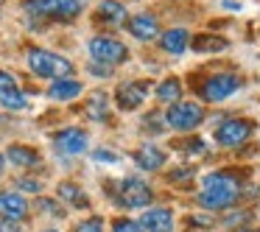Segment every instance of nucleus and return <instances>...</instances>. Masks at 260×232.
Returning a JSON list of instances; mask_svg holds the SVG:
<instances>
[{"label": "nucleus", "mask_w": 260, "mask_h": 232, "mask_svg": "<svg viewBox=\"0 0 260 232\" xmlns=\"http://www.w3.org/2000/svg\"><path fill=\"white\" fill-rule=\"evenodd\" d=\"M238 179L230 174H210L204 179V187L199 193V202L207 210H224L238 198Z\"/></svg>", "instance_id": "f257e3e1"}, {"label": "nucleus", "mask_w": 260, "mask_h": 232, "mask_svg": "<svg viewBox=\"0 0 260 232\" xmlns=\"http://www.w3.org/2000/svg\"><path fill=\"white\" fill-rule=\"evenodd\" d=\"M28 68L34 70L37 76L53 79V81L73 76V62H70V59L59 56V53H51V51H40V48L28 51Z\"/></svg>", "instance_id": "f03ea898"}, {"label": "nucleus", "mask_w": 260, "mask_h": 232, "mask_svg": "<svg viewBox=\"0 0 260 232\" xmlns=\"http://www.w3.org/2000/svg\"><path fill=\"white\" fill-rule=\"evenodd\" d=\"M202 120H204V109L199 107V104H193V101L171 104L168 115H165V123H168L171 129H176V131H190V129H196Z\"/></svg>", "instance_id": "7ed1b4c3"}, {"label": "nucleus", "mask_w": 260, "mask_h": 232, "mask_svg": "<svg viewBox=\"0 0 260 232\" xmlns=\"http://www.w3.org/2000/svg\"><path fill=\"white\" fill-rule=\"evenodd\" d=\"M25 9H28V14H37V17L68 20V17H76V14H79L81 0H28Z\"/></svg>", "instance_id": "20e7f679"}, {"label": "nucleus", "mask_w": 260, "mask_h": 232, "mask_svg": "<svg viewBox=\"0 0 260 232\" xmlns=\"http://www.w3.org/2000/svg\"><path fill=\"white\" fill-rule=\"evenodd\" d=\"M241 87V79L235 73H215L207 76V81L202 84V98L210 104H221Z\"/></svg>", "instance_id": "39448f33"}, {"label": "nucleus", "mask_w": 260, "mask_h": 232, "mask_svg": "<svg viewBox=\"0 0 260 232\" xmlns=\"http://www.w3.org/2000/svg\"><path fill=\"white\" fill-rule=\"evenodd\" d=\"M252 131H254V123H252V120L226 118L224 123L215 129V140H218L221 146L232 148V146H241V143H246L249 137H252Z\"/></svg>", "instance_id": "423d86ee"}, {"label": "nucleus", "mask_w": 260, "mask_h": 232, "mask_svg": "<svg viewBox=\"0 0 260 232\" xmlns=\"http://www.w3.org/2000/svg\"><path fill=\"white\" fill-rule=\"evenodd\" d=\"M90 53L95 62L101 64H118L126 59V45L118 40H112V37H95V40H90Z\"/></svg>", "instance_id": "0eeeda50"}, {"label": "nucleus", "mask_w": 260, "mask_h": 232, "mask_svg": "<svg viewBox=\"0 0 260 232\" xmlns=\"http://www.w3.org/2000/svg\"><path fill=\"white\" fill-rule=\"evenodd\" d=\"M118 202L123 204V207H146V204L151 202V187L143 179H137V176H129V179H123L118 187Z\"/></svg>", "instance_id": "6e6552de"}, {"label": "nucleus", "mask_w": 260, "mask_h": 232, "mask_svg": "<svg viewBox=\"0 0 260 232\" xmlns=\"http://www.w3.org/2000/svg\"><path fill=\"white\" fill-rule=\"evenodd\" d=\"M140 226L146 232H174V215H171V210H165V207L146 210L143 218H140Z\"/></svg>", "instance_id": "1a4fd4ad"}, {"label": "nucleus", "mask_w": 260, "mask_h": 232, "mask_svg": "<svg viewBox=\"0 0 260 232\" xmlns=\"http://www.w3.org/2000/svg\"><path fill=\"white\" fill-rule=\"evenodd\" d=\"M0 215L3 218H12V221H20L28 215V204L20 193L14 190H0Z\"/></svg>", "instance_id": "9d476101"}, {"label": "nucleus", "mask_w": 260, "mask_h": 232, "mask_svg": "<svg viewBox=\"0 0 260 232\" xmlns=\"http://www.w3.org/2000/svg\"><path fill=\"white\" fill-rule=\"evenodd\" d=\"M56 148L62 154H81L87 151V135L81 129H62L56 137H53Z\"/></svg>", "instance_id": "9b49d317"}, {"label": "nucleus", "mask_w": 260, "mask_h": 232, "mask_svg": "<svg viewBox=\"0 0 260 232\" xmlns=\"http://www.w3.org/2000/svg\"><path fill=\"white\" fill-rule=\"evenodd\" d=\"M129 31H132V37H137V40L151 42V40H157L159 25H157V20H154L151 14H137V17L129 20Z\"/></svg>", "instance_id": "f8f14e48"}, {"label": "nucleus", "mask_w": 260, "mask_h": 232, "mask_svg": "<svg viewBox=\"0 0 260 232\" xmlns=\"http://www.w3.org/2000/svg\"><path fill=\"white\" fill-rule=\"evenodd\" d=\"M146 84H123L118 87V107L120 109H137L143 101H146Z\"/></svg>", "instance_id": "ddd939ff"}, {"label": "nucleus", "mask_w": 260, "mask_h": 232, "mask_svg": "<svg viewBox=\"0 0 260 232\" xmlns=\"http://www.w3.org/2000/svg\"><path fill=\"white\" fill-rule=\"evenodd\" d=\"M135 162H137V168H143V171H157L159 165L165 162V154L159 151L154 143H146V146H140L135 151Z\"/></svg>", "instance_id": "4468645a"}, {"label": "nucleus", "mask_w": 260, "mask_h": 232, "mask_svg": "<svg viewBox=\"0 0 260 232\" xmlns=\"http://www.w3.org/2000/svg\"><path fill=\"white\" fill-rule=\"evenodd\" d=\"M162 51L165 53H174V56H179V53H185V48L190 45V37H187L185 28H171L162 34Z\"/></svg>", "instance_id": "2eb2a0df"}, {"label": "nucleus", "mask_w": 260, "mask_h": 232, "mask_svg": "<svg viewBox=\"0 0 260 232\" xmlns=\"http://www.w3.org/2000/svg\"><path fill=\"white\" fill-rule=\"evenodd\" d=\"M48 95L53 98V101H73L76 95H81V84L73 79H59L51 84V90H48Z\"/></svg>", "instance_id": "dca6fc26"}, {"label": "nucleus", "mask_w": 260, "mask_h": 232, "mask_svg": "<svg viewBox=\"0 0 260 232\" xmlns=\"http://www.w3.org/2000/svg\"><path fill=\"white\" fill-rule=\"evenodd\" d=\"M6 157L12 159V165H20V168H37L40 165V154L25 146H12L6 151Z\"/></svg>", "instance_id": "f3484780"}, {"label": "nucleus", "mask_w": 260, "mask_h": 232, "mask_svg": "<svg viewBox=\"0 0 260 232\" xmlns=\"http://www.w3.org/2000/svg\"><path fill=\"white\" fill-rule=\"evenodd\" d=\"M196 53H215V51H224L226 48V40L224 37H215V34H202L190 42Z\"/></svg>", "instance_id": "a211bd4d"}, {"label": "nucleus", "mask_w": 260, "mask_h": 232, "mask_svg": "<svg viewBox=\"0 0 260 232\" xmlns=\"http://www.w3.org/2000/svg\"><path fill=\"white\" fill-rule=\"evenodd\" d=\"M157 98L162 104H176L182 98V84H179V79H165L162 84L157 87Z\"/></svg>", "instance_id": "6ab92c4d"}, {"label": "nucleus", "mask_w": 260, "mask_h": 232, "mask_svg": "<svg viewBox=\"0 0 260 232\" xmlns=\"http://www.w3.org/2000/svg\"><path fill=\"white\" fill-rule=\"evenodd\" d=\"M84 112H87V118H90V120H107V112H109L107 95H104V92H95V95L87 101Z\"/></svg>", "instance_id": "aec40b11"}, {"label": "nucleus", "mask_w": 260, "mask_h": 232, "mask_svg": "<svg viewBox=\"0 0 260 232\" xmlns=\"http://www.w3.org/2000/svg\"><path fill=\"white\" fill-rule=\"evenodd\" d=\"M59 196H62L64 202L76 204V207H87V204H90V198H87L84 193H81V187L73 185V182H62V185H59Z\"/></svg>", "instance_id": "412c9836"}, {"label": "nucleus", "mask_w": 260, "mask_h": 232, "mask_svg": "<svg viewBox=\"0 0 260 232\" xmlns=\"http://www.w3.org/2000/svg\"><path fill=\"white\" fill-rule=\"evenodd\" d=\"M101 17L109 20V23H123V20H126V9L120 6V3H115V0H104V3H101Z\"/></svg>", "instance_id": "4be33fe9"}, {"label": "nucleus", "mask_w": 260, "mask_h": 232, "mask_svg": "<svg viewBox=\"0 0 260 232\" xmlns=\"http://www.w3.org/2000/svg\"><path fill=\"white\" fill-rule=\"evenodd\" d=\"M0 104L6 109H25L28 107V98L23 95V92L14 87V90H6V92H0Z\"/></svg>", "instance_id": "5701e85b"}, {"label": "nucleus", "mask_w": 260, "mask_h": 232, "mask_svg": "<svg viewBox=\"0 0 260 232\" xmlns=\"http://www.w3.org/2000/svg\"><path fill=\"white\" fill-rule=\"evenodd\" d=\"M112 232H143V226L137 221H129V218H118L112 224Z\"/></svg>", "instance_id": "b1692460"}, {"label": "nucleus", "mask_w": 260, "mask_h": 232, "mask_svg": "<svg viewBox=\"0 0 260 232\" xmlns=\"http://www.w3.org/2000/svg\"><path fill=\"white\" fill-rule=\"evenodd\" d=\"M76 232H104V221L101 218H84L76 226Z\"/></svg>", "instance_id": "393cba45"}, {"label": "nucleus", "mask_w": 260, "mask_h": 232, "mask_svg": "<svg viewBox=\"0 0 260 232\" xmlns=\"http://www.w3.org/2000/svg\"><path fill=\"white\" fill-rule=\"evenodd\" d=\"M17 187H20V190H25V193H40L42 190V185L37 179H17Z\"/></svg>", "instance_id": "a878e982"}, {"label": "nucleus", "mask_w": 260, "mask_h": 232, "mask_svg": "<svg viewBox=\"0 0 260 232\" xmlns=\"http://www.w3.org/2000/svg\"><path fill=\"white\" fill-rule=\"evenodd\" d=\"M14 76L6 73V70H0V92H6V90H14Z\"/></svg>", "instance_id": "bb28decb"}, {"label": "nucleus", "mask_w": 260, "mask_h": 232, "mask_svg": "<svg viewBox=\"0 0 260 232\" xmlns=\"http://www.w3.org/2000/svg\"><path fill=\"white\" fill-rule=\"evenodd\" d=\"M92 159H95V162H118V154H112V151H104V148H98V151L92 154Z\"/></svg>", "instance_id": "cd10ccee"}, {"label": "nucleus", "mask_w": 260, "mask_h": 232, "mask_svg": "<svg viewBox=\"0 0 260 232\" xmlns=\"http://www.w3.org/2000/svg\"><path fill=\"white\" fill-rule=\"evenodd\" d=\"M0 232H20V224H17V221H12V218H3V215H0Z\"/></svg>", "instance_id": "c85d7f7f"}, {"label": "nucleus", "mask_w": 260, "mask_h": 232, "mask_svg": "<svg viewBox=\"0 0 260 232\" xmlns=\"http://www.w3.org/2000/svg\"><path fill=\"white\" fill-rule=\"evenodd\" d=\"M90 70L98 76V79H107V76H109V64H101V62H92Z\"/></svg>", "instance_id": "c756f323"}, {"label": "nucleus", "mask_w": 260, "mask_h": 232, "mask_svg": "<svg viewBox=\"0 0 260 232\" xmlns=\"http://www.w3.org/2000/svg\"><path fill=\"white\" fill-rule=\"evenodd\" d=\"M40 207H42V210H48V213H56V215L62 213V210H59L53 202H48V198H40Z\"/></svg>", "instance_id": "7c9ffc66"}, {"label": "nucleus", "mask_w": 260, "mask_h": 232, "mask_svg": "<svg viewBox=\"0 0 260 232\" xmlns=\"http://www.w3.org/2000/svg\"><path fill=\"white\" fill-rule=\"evenodd\" d=\"M3 165H6V159H3V154H0V171H3Z\"/></svg>", "instance_id": "2f4dec72"}, {"label": "nucleus", "mask_w": 260, "mask_h": 232, "mask_svg": "<svg viewBox=\"0 0 260 232\" xmlns=\"http://www.w3.org/2000/svg\"><path fill=\"white\" fill-rule=\"evenodd\" d=\"M241 232H260V229H241Z\"/></svg>", "instance_id": "473e14b6"}, {"label": "nucleus", "mask_w": 260, "mask_h": 232, "mask_svg": "<svg viewBox=\"0 0 260 232\" xmlns=\"http://www.w3.org/2000/svg\"><path fill=\"white\" fill-rule=\"evenodd\" d=\"M45 232H56V229H45Z\"/></svg>", "instance_id": "72a5a7b5"}, {"label": "nucleus", "mask_w": 260, "mask_h": 232, "mask_svg": "<svg viewBox=\"0 0 260 232\" xmlns=\"http://www.w3.org/2000/svg\"><path fill=\"white\" fill-rule=\"evenodd\" d=\"M0 120H3V118H0Z\"/></svg>", "instance_id": "f704fd0d"}]
</instances>
